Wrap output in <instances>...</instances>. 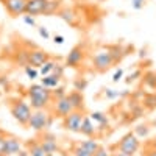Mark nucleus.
Returning <instances> with one entry per match:
<instances>
[{"label": "nucleus", "mask_w": 156, "mask_h": 156, "mask_svg": "<svg viewBox=\"0 0 156 156\" xmlns=\"http://www.w3.org/2000/svg\"><path fill=\"white\" fill-rule=\"evenodd\" d=\"M27 95H28V100H30V106L33 111L36 109H45L50 101H51V89H47L44 87L41 83L39 84H31L27 90Z\"/></svg>", "instance_id": "nucleus-1"}, {"label": "nucleus", "mask_w": 156, "mask_h": 156, "mask_svg": "<svg viewBox=\"0 0 156 156\" xmlns=\"http://www.w3.org/2000/svg\"><path fill=\"white\" fill-rule=\"evenodd\" d=\"M9 112H11V115L14 117V120L19 125L27 126L28 122H30V117L33 114V109L30 106V103L23 101L20 98H16V100L9 101Z\"/></svg>", "instance_id": "nucleus-2"}, {"label": "nucleus", "mask_w": 156, "mask_h": 156, "mask_svg": "<svg viewBox=\"0 0 156 156\" xmlns=\"http://www.w3.org/2000/svg\"><path fill=\"white\" fill-rule=\"evenodd\" d=\"M114 64V58L111 55V51L108 50V47L98 50L97 53L92 56V66L98 73H103L111 69V66Z\"/></svg>", "instance_id": "nucleus-3"}, {"label": "nucleus", "mask_w": 156, "mask_h": 156, "mask_svg": "<svg viewBox=\"0 0 156 156\" xmlns=\"http://www.w3.org/2000/svg\"><path fill=\"white\" fill-rule=\"evenodd\" d=\"M51 122V117L45 109H36L33 111L31 117H30V122L27 125V128L33 129V131H44L50 126Z\"/></svg>", "instance_id": "nucleus-4"}, {"label": "nucleus", "mask_w": 156, "mask_h": 156, "mask_svg": "<svg viewBox=\"0 0 156 156\" xmlns=\"http://www.w3.org/2000/svg\"><path fill=\"white\" fill-rule=\"evenodd\" d=\"M139 148H140V139L134 133L125 134L120 139L119 144H117V150L125 154H129V156H134V153H137Z\"/></svg>", "instance_id": "nucleus-5"}, {"label": "nucleus", "mask_w": 156, "mask_h": 156, "mask_svg": "<svg viewBox=\"0 0 156 156\" xmlns=\"http://www.w3.org/2000/svg\"><path fill=\"white\" fill-rule=\"evenodd\" d=\"M83 119H84V114L83 111H72L69 115L64 117L62 120V126L67 129L70 133H80L81 129V123H83Z\"/></svg>", "instance_id": "nucleus-6"}, {"label": "nucleus", "mask_w": 156, "mask_h": 156, "mask_svg": "<svg viewBox=\"0 0 156 156\" xmlns=\"http://www.w3.org/2000/svg\"><path fill=\"white\" fill-rule=\"evenodd\" d=\"M3 6L6 12L11 17H19L25 14V8H27V0H5Z\"/></svg>", "instance_id": "nucleus-7"}, {"label": "nucleus", "mask_w": 156, "mask_h": 156, "mask_svg": "<svg viewBox=\"0 0 156 156\" xmlns=\"http://www.w3.org/2000/svg\"><path fill=\"white\" fill-rule=\"evenodd\" d=\"M50 59L48 53L42 48H30V56H28V66L41 69L44 64Z\"/></svg>", "instance_id": "nucleus-8"}, {"label": "nucleus", "mask_w": 156, "mask_h": 156, "mask_svg": "<svg viewBox=\"0 0 156 156\" xmlns=\"http://www.w3.org/2000/svg\"><path fill=\"white\" fill-rule=\"evenodd\" d=\"M83 59H84V50H83L81 45H76V47H73L69 51V55L66 56V66L75 69V67H78L83 62Z\"/></svg>", "instance_id": "nucleus-9"}, {"label": "nucleus", "mask_w": 156, "mask_h": 156, "mask_svg": "<svg viewBox=\"0 0 156 156\" xmlns=\"http://www.w3.org/2000/svg\"><path fill=\"white\" fill-rule=\"evenodd\" d=\"M53 111H55V114L58 115V117H66V115H69L72 111H75L73 109V106H72V103H70V100H69V97L66 95V97H62V98H58V100H55V105H53Z\"/></svg>", "instance_id": "nucleus-10"}, {"label": "nucleus", "mask_w": 156, "mask_h": 156, "mask_svg": "<svg viewBox=\"0 0 156 156\" xmlns=\"http://www.w3.org/2000/svg\"><path fill=\"white\" fill-rule=\"evenodd\" d=\"M20 150H22V142H20V139L16 137V136H12V134H6L5 154H6V156H16Z\"/></svg>", "instance_id": "nucleus-11"}, {"label": "nucleus", "mask_w": 156, "mask_h": 156, "mask_svg": "<svg viewBox=\"0 0 156 156\" xmlns=\"http://www.w3.org/2000/svg\"><path fill=\"white\" fill-rule=\"evenodd\" d=\"M47 0H27V8H25V14L28 16H41L44 14Z\"/></svg>", "instance_id": "nucleus-12"}, {"label": "nucleus", "mask_w": 156, "mask_h": 156, "mask_svg": "<svg viewBox=\"0 0 156 156\" xmlns=\"http://www.w3.org/2000/svg\"><path fill=\"white\" fill-rule=\"evenodd\" d=\"M97 129H98V128L95 126L94 120L90 119L89 115H84L83 123H81V129H80V133H81L83 136H86V137H92V136H95Z\"/></svg>", "instance_id": "nucleus-13"}, {"label": "nucleus", "mask_w": 156, "mask_h": 156, "mask_svg": "<svg viewBox=\"0 0 156 156\" xmlns=\"http://www.w3.org/2000/svg\"><path fill=\"white\" fill-rule=\"evenodd\" d=\"M41 145L42 148L48 153V154H53L55 151H58V142H56V137L51 136V134H45L41 140Z\"/></svg>", "instance_id": "nucleus-14"}, {"label": "nucleus", "mask_w": 156, "mask_h": 156, "mask_svg": "<svg viewBox=\"0 0 156 156\" xmlns=\"http://www.w3.org/2000/svg\"><path fill=\"white\" fill-rule=\"evenodd\" d=\"M70 103L75 111H83L84 109V98H83V92H78V90H72V92L67 94Z\"/></svg>", "instance_id": "nucleus-15"}, {"label": "nucleus", "mask_w": 156, "mask_h": 156, "mask_svg": "<svg viewBox=\"0 0 156 156\" xmlns=\"http://www.w3.org/2000/svg\"><path fill=\"white\" fill-rule=\"evenodd\" d=\"M89 117L98 125V129H105V126H108V123H109V119H108V115L105 112L95 111L92 114H89Z\"/></svg>", "instance_id": "nucleus-16"}, {"label": "nucleus", "mask_w": 156, "mask_h": 156, "mask_svg": "<svg viewBox=\"0 0 156 156\" xmlns=\"http://www.w3.org/2000/svg\"><path fill=\"white\" fill-rule=\"evenodd\" d=\"M59 81H61V78L56 76V75H53V73H50V75L41 78V84H42L44 87H47V89H55V87H58V86H59Z\"/></svg>", "instance_id": "nucleus-17"}, {"label": "nucleus", "mask_w": 156, "mask_h": 156, "mask_svg": "<svg viewBox=\"0 0 156 156\" xmlns=\"http://www.w3.org/2000/svg\"><path fill=\"white\" fill-rule=\"evenodd\" d=\"M58 16L66 22V23H69V25H76V20H78V17H76V14L72 11V9H69V8H66V9H61L59 12H58Z\"/></svg>", "instance_id": "nucleus-18"}, {"label": "nucleus", "mask_w": 156, "mask_h": 156, "mask_svg": "<svg viewBox=\"0 0 156 156\" xmlns=\"http://www.w3.org/2000/svg\"><path fill=\"white\" fill-rule=\"evenodd\" d=\"M59 11H61V3H59V0H47L45 9H44V16L58 14Z\"/></svg>", "instance_id": "nucleus-19"}, {"label": "nucleus", "mask_w": 156, "mask_h": 156, "mask_svg": "<svg viewBox=\"0 0 156 156\" xmlns=\"http://www.w3.org/2000/svg\"><path fill=\"white\" fill-rule=\"evenodd\" d=\"M28 56H30V50L28 48H20L14 55V62L25 67V66H28Z\"/></svg>", "instance_id": "nucleus-20"}, {"label": "nucleus", "mask_w": 156, "mask_h": 156, "mask_svg": "<svg viewBox=\"0 0 156 156\" xmlns=\"http://www.w3.org/2000/svg\"><path fill=\"white\" fill-rule=\"evenodd\" d=\"M28 153H30V156H47L48 154L42 148L41 142H31V144H28Z\"/></svg>", "instance_id": "nucleus-21"}, {"label": "nucleus", "mask_w": 156, "mask_h": 156, "mask_svg": "<svg viewBox=\"0 0 156 156\" xmlns=\"http://www.w3.org/2000/svg\"><path fill=\"white\" fill-rule=\"evenodd\" d=\"M80 145H81V147H83L86 151H89V153L92 154V156H94V153H95V151L100 148V144H98L97 140H94V139H87V140H83Z\"/></svg>", "instance_id": "nucleus-22"}, {"label": "nucleus", "mask_w": 156, "mask_h": 156, "mask_svg": "<svg viewBox=\"0 0 156 156\" xmlns=\"http://www.w3.org/2000/svg\"><path fill=\"white\" fill-rule=\"evenodd\" d=\"M150 126L147 125V123H144V125H137L136 128H134V134L139 137V139H145V137H148V134H150Z\"/></svg>", "instance_id": "nucleus-23"}, {"label": "nucleus", "mask_w": 156, "mask_h": 156, "mask_svg": "<svg viewBox=\"0 0 156 156\" xmlns=\"http://www.w3.org/2000/svg\"><path fill=\"white\" fill-rule=\"evenodd\" d=\"M108 50L111 51V55H112V58H114V62H117L119 59H122V56L125 55V53H123V48H122L120 45H111V47H108Z\"/></svg>", "instance_id": "nucleus-24"}, {"label": "nucleus", "mask_w": 156, "mask_h": 156, "mask_svg": "<svg viewBox=\"0 0 156 156\" xmlns=\"http://www.w3.org/2000/svg\"><path fill=\"white\" fill-rule=\"evenodd\" d=\"M55 66H56V62H55V61H51V59H48V61L44 64V66L39 69V73H41L42 76H47V75H50L51 72H53Z\"/></svg>", "instance_id": "nucleus-25"}, {"label": "nucleus", "mask_w": 156, "mask_h": 156, "mask_svg": "<svg viewBox=\"0 0 156 156\" xmlns=\"http://www.w3.org/2000/svg\"><path fill=\"white\" fill-rule=\"evenodd\" d=\"M144 84L150 89H156V73L148 72L144 75Z\"/></svg>", "instance_id": "nucleus-26"}, {"label": "nucleus", "mask_w": 156, "mask_h": 156, "mask_svg": "<svg viewBox=\"0 0 156 156\" xmlns=\"http://www.w3.org/2000/svg\"><path fill=\"white\" fill-rule=\"evenodd\" d=\"M23 70H25V75H27L31 81L33 80H37V76L41 75V73H39V69L37 67H33V66H25Z\"/></svg>", "instance_id": "nucleus-27"}, {"label": "nucleus", "mask_w": 156, "mask_h": 156, "mask_svg": "<svg viewBox=\"0 0 156 156\" xmlns=\"http://www.w3.org/2000/svg\"><path fill=\"white\" fill-rule=\"evenodd\" d=\"M87 87V81L84 80V78H78V80H75L73 83V89L78 90V92H83V90Z\"/></svg>", "instance_id": "nucleus-28"}, {"label": "nucleus", "mask_w": 156, "mask_h": 156, "mask_svg": "<svg viewBox=\"0 0 156 156\" xmlns=\"http://www.w3.org/2000/svg\"><path fill=\"white\" fill-rule=\"evenodd\" d=\"M67 94H66V89H64L62 86H58V87H55V90H51V97H53L55 100H58V98H62V97H66Z\"/></svg>", "instance_id": "nucleus-29"}, {"label": "nucleus", "mask_w": 156, "mask_h": 156, "mask_svg": "<svg viewBox=\"0 0 156 156\" xmlns=\"http://www.w3.org/2000/svg\"><path fill=\"white\" fill-rule=\"evenodd\" d=\"M144 106L147 108H156V95L150 94V95H145V100H144Z\"/></svg>", "instance_id": "nucleus-30"}, {"label": "nucleus", "mask_w": 156, "mask_h": 156, "mask_svg": "<svg viewBox=\"0 0 156 156\" xmlns=\"http://www.w3.org/2000/svg\"><path fill=\"white\" fill-rule=\"evenodd\" d=\"M122 95V92H119V90H115V89H105V97L106 98H119Z\"/></svg>", "instance_id": "nucleus-31"}, {"label": "nucleus", "mask_w": 156, "mask_h": 156, "mask_svg": "<svg viewBox=\"0 0 156 156\" xmlns=\"http://www.w3.org/2000/svg\"><path fill=\"white\" fill-rule=\"evenodd\" d=\"M72 154H73V156H92V154H90L89 151H86V150H84L81 145H76V147L73 148Z\"/></svg>", "instance_id": "nucleus-32"}, {"label": "nucleus", "mask_w": 156, "mask_h": 156, "mask_svg": "<svg viewBox=\"0 0 156 156\" xmlns=\"http://www.w3.org/2000/svg\"><path fill=\"white\" fill-rule=\"evenodd\" d=\"M114 153H111L109 151V148H106V147H101L100 145V148L94 153V156H112Z\"/></svg>", "instance_id": "nucleus-33"}, {"label": "nucleus", "mask_w": 156, "mask_h": 156, "mask_svg": "<svg viewBox=\"0 0 156 156\" xmlns=\"http://www.w3.org/2000/svg\"><path fill=\"white\" fill-rule=\"evenodd\" d=\"M5 140H6V134L3 131H0V156H6L5 154Z\"/></svg>", "instance_id": "nucleus-34"}, {"label": "nucleus", "mask_w": 156, "mask_h": 156, "mask_svg": "<svg viewBox=\"0 0 156 156\" xmlns=\"http://www.w3.org/2000/svg\"><path fill=\"white\" fill-rule=\"evenodd\" d=\"M23 22L28 25V27H36V17L34 16H28V14H23Z\"/></svg>", "instance_id": "nucleus-35"}, {"label": "nucleus", "mask_w": 156, "mask_h": 156, "mask_svg": "<svg viewBox=\"0 0 156 156\" xmlns=\"http://www.w3.org/2000/svg\"><path fill=\"white\" fill-rule=\"evenodd\" d=\"M122 78H123V69H117V70L114 72V75H112V81H114V83H119Z\"/></svg>", "instance_id": "nucleus-36"}, {"label": "nucleus", "mask_w": 156, "mask_h": 156, "mask_svg": "<svg viewBox=\"0 0 156 156\" xmlns=\"http://www.w3.org/2000/svg\"><path fill=\"white\" fill-rule=\"evenodd\" d=\"M131 6L134 9H142L145 6V0H131Z\"/></svg>", "instance_id": "nucleus-37"}, {"label": "nucleus", "mask_w": 156, "mask_h": 156, "mask_svg": "<svg viewBox=\"0 0 156 156\" xmlns=\"http://www.w3.org/2000/svg\"><path fill=\"white\" fill-rule=\"evenodd\" d=\"M53 75H56V76H62V73H64V66H61V64H58L56 62V66H55V69H53V72H51Z\"/></svg>", "instance_id": "nucleus-38"}, {"label": "nucleus", "mask_w": 156, "mask_h": 156, "mask_svg": "<svg viewBox=\"0 0 156 156\" xmlns=\"http://www.w3.org/2000/svg\"><path fill=\"white\" fill-rule=\"evenodd\" d=\"M37 33H39V36L44 37V39H50V33H48V30L45 27H39L37 28Z\"/></svg>", "instance_id": "nucleus-39"}, {"label": "nucleus", "mask_w": 156, "mask_h": 156, "mask_svg": "<svg viewBox=\"0 0 156 156\" xmlns=\"http://www.w3.org/2000/svg\"><path fill=\"white\" fill-rule=\"evenodd\" d=\"M140 75H142V72L137 69V70H134L133 73H129V76H128V80H126V81H128V83H131V81H134V80H136V78H139Z\"/></svg>", "instance_id": "nucleus-40"}, {"label": "nucleus", "mask_w": 156, "mask_h": 156, "mask_svg": "<svg viewBox=\"0 0 156 156\" xmlns=\"http://www.w3.org/2000/svg\"><path fill=\"white\" fill-rule=\"evenodd\" d=\"M53 42L58 44V45H62L64 44V36L62 34H55L53 36Z\"/></svg>", "instance_id": "nucleus-41"}, {"label": "nucleus", "mask_w": 156, "mask_h": 156, "mask_svg": "<svg viewBox=\"0 0 156 156\" xmlns=\"http://www.w3.org/2000/svg\"><path fill=\"white\" fill-rule=\"evenodd\" d=\"M16 156H30V153H28L27 150H20V151H19Z\"/></svg>", "instance_id": "nucleus-42"}, {"label": "nucleus", "mask_w": 156, "mask_h": 156, "mask_svg": "<svg viewBox=\"0 0 156 156\" xmlns=\"http://www.w3.org/2000/svg\"><path fill=\"white\" fill-rule=\"evenodd\" d=\"M112 156H129V154H125V153H122V151H119V150H117Z\"/></svg>", "instance_id": "nucleus-43"}, {"label": "nucleus", "mask_w": 156, "mask_h": 156, "mask_svg": "<svg viewBox=\"0 0 156 156\" xmlns=\"http://www.w3.org/2000/svg\"><path fill=\"white\" fill-rule=\"evenodd\" d=\"M147 156H156V148H153L151 151H148V153H147Z\"/></svg>", "instance_id": "nucleus-44"}, {"label": "nucleus", "mask_w": 156, "mask_h": 156, "mask_svg": "<svg viewBox=\"0 0 156 156\" xmlns=\"http://www.w3.org/2000/svg\"><path fill=\"white\" fill-rule=\"evenodd\" d=\"M153 148H156V137L153 139Z\"/></svg>", "instance_id": "nucleus-45"}, {"label": "nucleus", "mask_w": 156, "mask_h": 156, "mask_svg": "<svg viewBox=\"0 0 156 156\" xmlns=\"http://www.w3.org/2000/svg\"><path fill=\"white\" fill-rule=\"evenodd\" d=\"M153 126H154V128H156V120H154V122H153Z\"/></svg>", "instance_id": "nucleus-46"}, {"label": "nucleus", "mask_w": 156, "mask_h": 156, "mask_svg": "<svg viewBox=\"0 0 156 156\" xmlns=\"http://www.w3.org/2000/svg\"><path fill=\"white\" fill-rule=\"evenodd\" d=\"M0 2H2V3H3V2H5V0H0Z\"/></svg>", "instance_id": "nucleus-47"}, {"label": "nucleus", "mask_w": 156, "mask_h": 156, "mask_svg": "<svg viewBox=\"0 0 156 156\" xmlns=\"http://www.w3.org/2000/svg\"><path fill=\"white\" fill-rule=\"evenodd\" d=\"M47 156H53V154H47Z\"/></svg>", "instance_id": "nucleus-48"}]
</instances>
